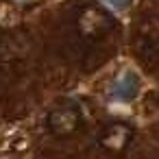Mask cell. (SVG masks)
Here are the masks:
<instances>
[{
    "label": "cell",
    "instance_id": "cell-2",
    "mask_svg": "<svg viewBox=\"0 0 159 159\" xmlns=\"http://www.w3.org/2000/svg\"><path fill=\"white\" fill-rule=\"evenodd\" d=\"M81 122H83L81 111H79V107L74 102H59L46 116V126H48L50 135L61 137V139L74 135L81 129Z\"/></svg>",
    "mask_w": 159,
    "mask_h": 159
},
{
    "label": "cell",
    "instance_id": "cell-4",
    "mask_svg": "<svg viewBox=\"0 0 159 159\" xmlns=\"http://www.w3.org/2000/svg\"><path fill=\"white\" fill-rule=\"evenodd\" d=\"M135 87H137V83L129 87V85L124 83V76H120V79H118V83L113 85V96H116V98H120V100H131V98L135 96Z\"/></svg>",
    "mask_w": 159,
    "mask_h": 159
},
{
    "label": "cell",
    "instance_id": "cell-3",
    "mask_svg": "<svg viewBox=\"0 0 159 159\" xmlns=\"http://www.w3.org/2000/svg\"><path fill=\"white\" fill-rule=\"evenodd\" d=\"M133 135H135L133 126H131L129 122L118 120V122L107 124V126L100 131V135H98V144H100V148H105L107 152H122V150L129 148Z\"/></svg>",
    "mask_w": 159,
    "mask_h": 159
},
{
    "label": "cell",
    "instance_id": "cell-1",
    "mask_svg": "<svg viewBox=\"0 0 159 159\" xmlns=\"http://www.w3.org/2000/svg\"><path fill=\"white\" fill-rule=\"evenodd\" d=\"M113 29H116L113 13L98 2L85 5L76 16V31L87 42H98V39L107 37Z\"/></svg>",
    "mask_w": 159,
    "mask_h": 159
}]
</instances>
